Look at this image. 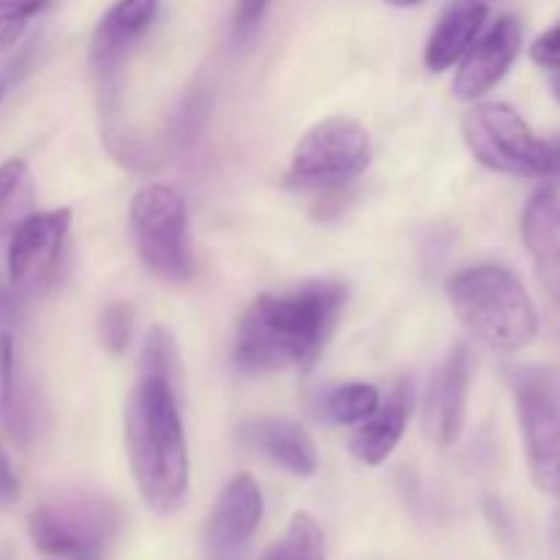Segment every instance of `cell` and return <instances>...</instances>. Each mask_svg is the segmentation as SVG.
Wrapping results in <instances>:
<instances>
[{
    "label": "cell",
    "mask_w": 560,
    "mask_h": 560,
    "mask_svg": "<svg viewBox=\"0 0 560 560\" xmlns=\"http://www.w3.org/2000/svg\"><path fill=\"white\" fill-rule=\"evenodd\" d=\"M345 284L315 279L252 301L235 328L233 359L246 375L306 366L320 355L345 304Z\"/></svg>",
    "instance_id": "1"
},
{
    "label": "cell",
    "mask_w": 560,
    "mask_h": 560,
    "mask_svg": "<svg viewBox=\"0 0 560 560\" xmlns=\"http://www.w3.org/2000/svg\"><path fill=\"white\" fill-rule=\"evenodd\" d=\"M124 432L142 501L159 514L175 512L189 490V454L175 388L159 377L140 375L126 399Z\"/></svg>",
    "instance_id": "2"
},
{
    "label": "cell",
    "mask_w": 560,
    "mask_h": 560,
    "mask_svg": "<svg viewBox=\"0 0 560 560\" xmlns=\"http://www.w3.org/2000/svg\"><path fill=\"white\" fill-rule=\"evenodd\" d=\"M448 301L476 339L501 353L528 348L539 315L525 284L503 266H470L448 279Z\"/></svg>",
    "instance_id": "3"
},
{
    "label": "cell",
    "mask_w": 560,
    "mask_h": 560,
    "mask_svg": "<svg viewBox=\"0 0 560 560\" xmlns=\"http://www.w3.org/2000/svg\"><path fill=\"white\" fill-rule=\"evenodd\" d=\"M137 252L151 273L164 282H186L195 268L189 241V217L180 191L153 184L135 195L129 208Z\"/></svg>",
    "instance_id": "4"
},
{
    "label": "cell",
    "mask_w": 560,
    "mask_h": 560,
    "mask_svg": "<svg viewBox=\"0 0 560 560\" xmlns=\"http://www.w3.org/2000/svg\"><path fill=\"white\" fill-rule=\"evenodd\" d=\"M372 159V142L353 118H326L299 140L284 186L331 191L359 178Z\"/></svg>",
    "instance_id": "5"
},
{
    "label": "cell",
    "mask_w": 560,
    "mask_h": 560,
    "mask_svg": "<svg viewBox=\"0 0 560 560\" xmlns=\"http://www.w3.org/2000/svg\"><path fill=\"white\" fill-rule=\"evenodd\" d=\"M463 135L476 162L495 173L523 178L552 173L550 142L539 140L509 104L485 102L470 107L463 120Z\"/></svg>",
    "instance_id": "6"
},
{
    "label": "cell",
    "mask_w": 560,
    "mask_h": 560,
    "mask_svg": "<svg viewBox=\"0 0 560 560\" xmlns=\"http://www.w3.org/2000/svg\"><path fill=\"white\" fill-rule=\"evenodd\" d=\"M512 392L536 487L560 498V372L514 370Z\"/></svg>",
    "instance_id": "7"
},
{
    "label": "cell",
    "mask_w": 560,
    "mask_h": 560,
    "mask_svg": "<svg viewBox=\"0 0 560 560\" xmlns=\"http://www.w3.org/2000/svg\"><path fill=\"white\" fill-rule=\"evenodd\" d=\"M118 525L109 501L98 495L55 498L31 514V539L38 552L52 558H91L107 545Z\"/></svg>",
    "instance_id": "8"
},
{
    "label": "cell",
    "mask_w": 560,
    "mask_h": 560,
    "mask_svg": "<svg viewBox=\"0 0 560 560\" xmlns=\"http://www.w3.org/2000/svg\"><path fill=\"white\" fill-rule=\"evenodd\" d=\"M69 228V208L33 211L16 224L9 238V279L20 293H38L52 282Z\"/></svg>",
    "instance_id": "9"
},
{
    "label": "cell",
    "mask_w": 560,
    "mask_h": 560,
    "mask_svg": "<svg viewBox=\"0 0 560 560\" xmlns=\"http://www.w3.org/2000/svg\"><path fill=\"white\" fill-rule=\"evenodd\" d=\"M262 520V492L246 474L233 476L219 492L206 525L208 560H246L249 541Z\"/></svg>",
    "instance_id": "10"
},
{
    "label": "cell",
    "mask_w": 560,
    "mask_h": 560,
    "mask_svg": "<svg viewBox=\"0 0 560 560\" xmlns=\"http://www.w3.org/2000/svg\"><path fill=\"white\" fill-rule=\"evenodd\" d=\"M523 47V25L514 16H501L487 33H479L468 52L459 58L454 74V96L476 102L506 77Z\"/></svg>",
    "instance_id": "11"
},
{
    "label": "cell",
    "mask_w": 560,
    "mask_h": 560,
    "mask_svg": "<svg viewBox=\"0 0 560 560\" xmlns=\"http://www.w3.org/2000/svg\"><path fill=\"white\" fill-rule=\"evenodd\" d=\"M470 375H474V361L468 345H457L432 375L424 399V427L438 446H452L463 432Z\"/></svg>",
    "instance_id": "12"
},
{
    "label": "cell",
    "mask_w": 560,
    "mask_h": 560,
    "mask_svg": "<svg viewBox=\"0 0 560 560\" xmlns=\"http://www.w3.org/2000/svg\"><path fill=\"white\" fill-rule=\"evenodd\" d=\"M159 14V0H118L107 14L98 20L96 31L91 36V58L93 71L102 80L113 77L118 66L124 63L129 49L140 42L142 33L153 25Z\"/></svg>",
    "instance_id": "13"
},
{
    "label": "cell",
    "mask_w": 560,
    "mask_h": 560,
    "mask_svg": "<svg viewBox=\"0 0 560 560\" xmlns=\"http://www.w3.org/2000/svg\"><path fill=\"white\" fill-rule=\"evenodd\" d=\"M523 241L536 262L550 304L560 315V197L541 189L528 200L523 213Z\"/></svg>",
    "instance_id": "14"
},
{
    "label": "cell",
    "mask_w": 560,
    "mask_h": 560,
    "mask_svg": "<svg viewBox=\"0 0 560 560\" xmlns=\"http://www.w3.org/2000/svg\"><path fill=\"white\" fill-rule=\"evenodd\" d=\"M410 408H413V394H410L408 383H399L386 402L377 405L375 413L355 430L353 441H350V452L359 463L364 465H383L399 446L408 427Z\"/></svg>",
    "instance_id": "15"
},
{
    "label": "cell",
    "mask_w": 560,
    "mask_h": 560,
    "mask_svg": "<svg viewBox=\"0 0 560 560\" xmlns=\"http://www.w3.org/2000/svg\"><path fill=\"white\" fill-rule=\"evenodd\" d=\"M241 441L266 454L279 468L293 476H312L317 470V452L312 438L299 424L284 419H255L241 427Z\"/></svg>",
    "instance_id": "16"
},
{
    "label": "cell",
    "mask_w": 560,
    "mask_h": 560,
    "mask_svg": "<svg viewBox=\"0 0 560 560\" xmlns=\"http://www.w3.org/2000/svg\"><path fill=\"white\" fill-rule=\"evenodd\" d=\"M487 9L485 0H457L446 14L441 16V22L432 31L430 42L424 49V63L432 74H441V71L452 69L465 52H468L470 44L479 38V33L487 25Z\"/></svg>",
    "instance_id": "17"
},
{
    "label": "cell",
    "mask_w": 560,
    "mask_h": 560,
    "mask_svg": "<svg viewBox=\"0 0 560 560\" xmlns=\"http://www.w3.org/2000/svg\"><path fill=\"white\" fill-rule=\"evenodd\" d=\"M0 427L20 443L31 435V410L22 397L14 337L9 331H0Z\"/></svg>",
    "instance_id": "18"
},
{
    "label": "cell",
    "mask_w": 560,
    "mask_h": 560,
    "mask_svg": "<svg viewBox=\"0 0 560 560\" xmlns=\"http://www.w3.org/2000/svg\"><path fill=\"white\" fill-rule=\"evenodd\" d=\"M381 405V394L370 383H342V386H334L331 392H326L317 402L320 410V419L328 424H361V421L370 419L372 413Z\"/></svg>",
    "instance_id": "19"
},
{
    "label": "cell",
    "mask_w": 560,
    "mask_h": 560,
    "mask_svg": "<svg viewBox=\"0 0 560 560\" xmlns=\"http://www.w3.org/2000/svg\"><path fill=\"white\" fill-rule=\"evenodd\" d=\"M33 213L31 170L22 159L0 164V235L14 233L16 224Z\"/></svg>",
    "instance_id": "20"
},
{
    "label": "cell",
    "mask_w": 560,
    "mask_h": 560,
    "mask_svg": "<svg viewBox=\"0 0 560 560\" xmlns=\"http://www.w3.org/2000/svg\"><path fill=\"white\" fill-rule=\"evenodd\" d=\"M262 560H326L320 525L315 523L312 514H293L284 539L277 541Z\"/></svg>",
    "instance_id": "21"
},
{
    "label": "cell",
    "mask_w": 560,
    "mask_h": 560,
    "mask_svg": "<svg viewBox=\"0 0 560 560\" xmlns=\"http://www.w3.org/2000/svg\"><path fill=\"white\" fill-rule=\"evenodd\" d=\"M140 366H142L140 375L159 377V381L170 383V386L175 388V394H178V386H180L178 353H175L173 337H170L162 326H153L151 331H148Z\"/></svg>",
    "instance_id": "22"
},
{
    "label": "cell",
    "mask_w": 560,
    "mask_h": 560,
    "mask_svg": "<svg viewBox=\"0 0 560 560\" xmlns=\"http://www.w3.org/2000/svg\"><path fill=\"white\" fill-rule=\"evenodd\" d=\"M49 3L52 0H0V55L14 47L16 38Z\"/></svg>",
    "instance_id": "23"
},
{
    "label": "cell",
    "mask_w": 560,
    "mask_h": 560,
    "mask_svg": "<svg viewBox=\"0 0 560 560\" xmlns=\"http://www.w3.org/2000/svg\"><path fill=\"white\" fill-rule=\"evenodd\" d=\"M131 326H135V312H131V306L124 304V301L109 304L102 312V320H98V337H102L104 348L113 350V353H124L129 348Z\"/></svg>",
    "instance_id": "24"
},
{
    "label": "cell",
    "mask_w": 560,
    "mask_h": 560,
    "mask_svg": "<svg viewBox=\"0 0 560 560\" xmlns=\"http://www.w3.org/2000/svg\"><path fill=\"white\" fill-rule=\"evenodd\" d=\"M268 5H271V0H238V3H235V14H233L235 42H246V38L257 31V25H260L262 16H266Z\"/></svg>",
    "instance_id": "25"
},
{
    "label": "cell",
    "mask_w": 560,
    "mask_h": 560,
    "mask_svg": "<svg viewBox=\"0 0 560 560\" xmlns=\"http://www.w3.org/2000/svg\"><path fill=\"white\" fill-rule=\"evenodd\" d=\"M530 58L547 69H560V22L536 38L534 47H530Z\"/></svg>",
    "instance_id": "26"
},
{
    "label": "cell",
    "mask_w": 560,
    "mask_h": 560,
    "mask_svg": "<svg viewBox=\"0 0 560 560\" xmlns=\"http://www.w3.org/2000/svg\"><path fill=\"white\" fill-rule=\"evenodd\" d=\"M20 317V290L14 284H0V331Z\"/></svg>",
    "instance_id": "27"
},
{
    "label": "cell",
    "mask_w": 560,
    "mask_h": 560,
    "mask_svg": "<svg viewBox=\"0 0 560 560\" xmlns=\"http://www.w3.org/2000/svg\"><path fill=\"white\" fill-rule=\"evenodd\" d=\"M20 495V481H16L14 470H11L9 457L0 448V506H11Z\"/></svg>",
    "instance_id": "28"
},
{
    "label": "cell",
    "mask_w": 560,
    "mask_h": 560,
    "mask_svg": "<svg viewBox=\"0 0 560 560\" xmlns=\"http://www.w3.org/2000/svg\"><path fill=\"white\" fill-rule=\"evenodd\" d=\"M552 148V173H560V140L550 142Z\"/></svg>",
    "instance_id": "29"
},
{
    "label": "cell",
    "mask_w": 560,
    "mask_h": 560,
    "mask_svg": "<svg viewBox=\"0 0 560 560\" xmlns=\"http://www.w3.org/2000/svg\"><path fill=\"white\" fill-rule=\"evenodd\" d=\"M5 91H9V77H0V102H3Z\"/></svg>",
    "instance_id": "30"
},
{
    "label": "cell",
    "mask_w": 560,
    "mask_h": 560,
    "mask_svg": "<svg viewBox=\"0 0 560 560\" xmlns=\"http://www.w3.org/2000/svg\"><path fill=\"white\" fill-rule=\"evenodd\" d=\"M386 3H392V5H416V3H421V0H386Z\"/></svg>",
    "instance_id": "31"
},
{
    "label": "cell",
    "mask_w": 560,
    "mask_h": 560,
    "mask_svg": "<svg viewBox=\"0 0 560 560\" xmlns=\"http://www.w3.org/2000/svg\"><path fill=\"white\" fill-rule=\"evenodd\" d=\"M556 96H558V102H560V80L556 82Z\"/></svg>",
    "instance_id": "32"
},
{
    "label": "cell",
    "mask_w": 560,
    "mask_h": 560,
    "mask_svg": "<svg viewBox=\"0 0 560 560\" xmlns=\"http://www.w3.org/2000/svg\"><path fill=\"white\" fill-rule=\"evenodd\" d=\"M485 3H487V0H485Z\"/></svg>",
    "instance_id": "33"
}]
</instances>
